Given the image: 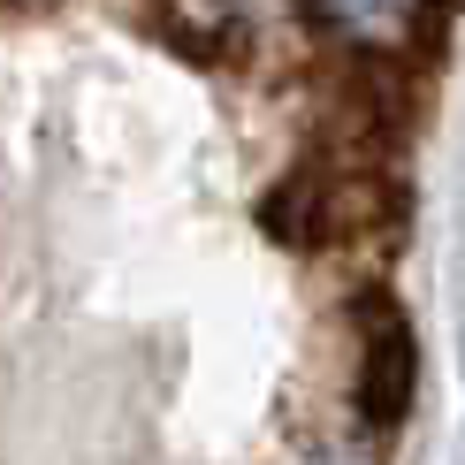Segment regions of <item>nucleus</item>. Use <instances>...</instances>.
Wrapping results in <instances>:
<instances>
[{
    "label": "nucleus",
    "mask_w": 465,
    "mask_h": 465,
    "mask_svg": "<svg viewBox=\"0 0 465 465\" xmlns=\"http://www.w3.org/2000/svg\"><path fill=\"white\" fill-rule=\"evenodd\" d=\"M351 313H359V420H366V435L390 442L404 420H412L420 336H412V313L397 305L390 282H366L351 298Z\"/></svg>",
    "instance_id": "obj_1"
},
{
    "label": "nucleus",
    "mask_w": 465,
    "mask_h": 465,
    "mask_svg": "<svg viewBox=\"0 0 465 465\" xmlns=\"http://www.w3.org/2000/svg\"><path fill=\"white\" fill-rule=\"evenodd\" d=\"M343 183H351V168H343L328 145H305L298 161H290V176L267 183L260 229H267L275 244H290V252H336V244H351Z\"/></svg>",
    "instance_id": "obj_2"
},
{
    "label": "nucleus",
    "mask_w": 465,
    "mask_h": 465,
    "mask_svg": "<svg viewBox=\"0 0 465 465\" xmlns=\"http://www.w3.org/2000/svg\"><path fill=\"white\" fill-rule=\"evenodd\" d=\"M145 31L191 69H252L260 62L252 0H145Z\"/></svg>",
    "instance_id": "obj_3"
},
{
    "label": "nucleus",
    "mask_w": 465,
    "mask_h": 465,
    "mask_svg": "<svg viewBox=\"0 0 465 465\" xmlns=\"http://www.w3.org/2000/svg\"><path fill=\"white\" fill-rule=\"evenodd\" d=\"M8 8H54V0H8Z\"/></svg>",
    "instance_id": "obj_4"
}]
</instances>
